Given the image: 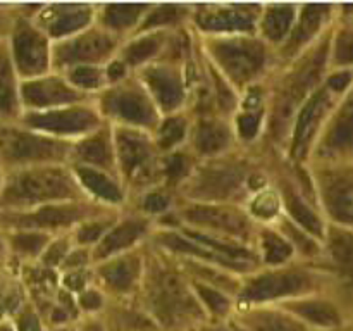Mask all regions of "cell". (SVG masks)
Here are the masks:
<instances>
[{"label":"cell","mask_w":353,"mask_h":331,"mask_svg":"<svg viewBox=\"0 0 353 331\" xmlns=\"http://www.w3.org/2000/svg\"><path fill=\"white\" fill-rule=\"evenodd\" d=\"M74 200L88 199L69 164L16 169L0 190V202L14 212Z\"/></svg>","instance_id":"1"},{"label":"cell","mask_w":353,"mask_h":331,"mask_svg":"<svg viewBox=\"0 0 353 331\" xmlns=\"http://www.w3.org/2000/svg\"><path fill=\"white\" fill-rule=\"evenodd\" d=\"M203 54H207L210 66L238 93L257 86L259 79L276 61V50L259 34L205 38Z\"/></svg>","instance_id":"2"},{"label":"cell","mask_w":353,"mask_h":331,"mask_svg":"<svg viewBox=\"0 0 353 331\" xmlns=\"http://www.w3.org/2000/svg\"><path fill=\"white\" fill-rule=\"evenodd\" d=\"M112 137L117 174L128 192L137 190L145 193L162 186V154L155 145L154 134L138 128L112 126Z\"/></svg>","instance_id":"3"},{"label":"cell","mask_w":353,"mask_h":331,"mask_svg":"<svg viewBox=\"0 0 353 331\" xmlns=\"http://www.w3.org/2000/svg\"><path fill=\"white\" fill-rule=\"evenodd\" d=\"M254 172L245 162L226 155L203 161L183 185L186 199L203 203H236L248 193Z\"/></svg>","instance_id":"4"},{"label":"cell","mask_w":353,"mask_h":331,"mask_svg":"<svg viewBox=\"0 0 353 331\" xmlns=\"http://www.w3.org/2000/svg\"><path fill=\"white\" fill-rule=\"evenodd\" d=\"M93 100L103 121L112 126L138 128L154 133L162 119V114L137 74L109 85Z\"/></svg>","instance_id":"5"},{"label":"cell","mask_w":353,"mask_h":331,"mask_svg":"<svg viewBox=\"0 0 353 331\" xmlns=\"http://www.w3.org/2000/svg\"><path fill=\"white\" fill-rule=\"evenodd\" d=\"M72 141L59 140L30 128L0 130V161L16 169L47 164H69Z\"/></svg>","instance_id":"6"},{"label":"cell","mask_w":353,"mask_h":331,"mask_svg":"<svg viewBox=\"0 0 353 331\" xmlns=\"http://www.w3.org/2000/svg\"><path fill=\"white\" fill-rule=\"evenodd\" d=\"M176 217L186 228L247 245L255 241L259 230L247 209L236 203L190 202L188 205L176 209Z\"/></svg>","instance_id":"7"},{"label":"cell","mask_w":353,"mask_h":331,"mask_svg":"<svg viewBox=\"0 0 353 331\" xmlns=\"http://www.w3.org/2000/svg\"><path fill=\"white\" fill-rule=\"evenodd\" d=\"M314 278L309 269L283 265V268L265 269L245 276L238 299L247 303H265L276 300H295L309 295L314 286Z\"/></svg>","instance_id":"8"},{"label":"cell","mask_w":353,"mask_h":331,"mask_svg":"<svg viewBox=\"0 0 353 331\" xmlns=\"http://www.w3.org/2000/svg\"><path fill=\"white\" fill-rule=\"evenodd\" d=\"M121 45V38L93 24L88 30L52 45V68L54 72H64L76 66H105L116 57Z\"/></svg>","instance_id":"9"},{"label":"cell","mask_w":353,"mask_h":331,"mask_svg":"<svg viewBox=\"0 0 353 331\" xmlns=\"http://www.w3.org/2000/svg\"><path fill=\"white\" fill-rule=\"evenodd\" d=\"M23 124L30 130L59 140L76 141L86 134L93 133L105 124L102 114L95 106V100L74 103L38 112H24Z\"/></svg>","instance_id":"10"},{"label":"cell","mask_w":353,"mask_h":331,"mask_svg":"<svg viewBox=\"0 0 353 331\" xmlns=\"http://www.w3.org/2000/svg\"><path fill=\"white\" fill-rule=\"evenodd\" d=\"M148 286L152 309L165 323H176L202 312L199 299L192 288V281H186L178 271H172L165 265L152 269Z\"/></svg>","instance_id":"11"},{"label":"cell","mask_w":353,"mask_h":331,"mask_svg":"<svg viewBox=\"0 0 353 331\" xmlns=\"http://www.w3.org/2000/svg\"><path fill=\"white\" fill-rule=\"evenodd\" d=\"M109 207H103L92 200H74V202L48 203V205L37 207L30 210H19L7 216L9 223L19 230L28 231H50L57 230H74L86 219L100 216V214L110 212Z\"/></svg>","instance_id":"12"},{"label":"cell","mask_w":353,"mask_h":331,"mask_svg":"<svg viewBox=\"0 0 353 331\" xmlns=\"http://www.w3.org/2000/svg\"><path fill=\"white\" fill-rule=\"evenodd\" d=\"M336 93L326 85H321L296 112L292 130L288 134L290 157L296 162L309 161V154L314 152L317 140L331 117Z\"/></svg>","instance_id":"13"},{"label":"cell","mask_w":353,"mask_h":331,"mask_svg":"<svg viewBox=\"0 0 353 331\" xmlns=\"http://www.w3.org/2000/svg\"><path fill=\"white\" fill-rule=\"evenodd\" d=\"M262 6L255 3H219L195 6L190 23L205 38L257 34Z\"/></svg>","instance_id":"14"},{"label":"cell","mask_w":353,"mask_h":331,"mask_svg":"<svg viewBox=\"0 0 353 331\" xmlns=\"http://www.w3.org/2000/svg\"><path fill=\"white\" fill-rule=\"evenodd\" d=\"M52 45L50 38L33 21H17L10 37V59L17 76L26 81L54 71Z\"/></svg>","instance_id":"15"},{"label":"cell","mask_w":353,"mask_h":331,"mask_svg":"<svg viewBox=\"0 0 353 331\" xmlns=\"http://www.w3.org/2000/svg\"><path fill=\"white\" fill-rule=\"evenodd\" d=\"M134 74L143 83L162 116L183 112L188 90H186V79L179 62L161 59Z\"/></svg>","instance_id":"16"},{"label":"cell","mask_w":353,"mask_h":331,"mask_svg":"<svg viewBox=\"0 0 353 331\" xmlns=\"http://www.w3.org/2000/svg\"><path fill=\"white\" fill-rule=\"evenodd\" d=\"M88 100L92 99L76 90L61 72L52 71L40 78L26 79L21 85V103L26 112L59 109Z\"/></svg>","instance_id":"17"},{"label":"cell","mask_w":353,"mask_h":331,"mask_svg":"<svg viewBox=\"0 0 353 331\" xmlns=\"http://www.w3.org/2000/svg\"><path fill=\"white\" fill-rule=\"evenodd\" d=\"M45 34L55 41L71 38L97 24V6L54 3L38 9L33 21Z\"/></svg>","instance_id":"18"},{"label":"cell","mask_w":353,"mask_h":331,"mask_svg":"<svg viewBox=\"0 0 353 331\" xmlns=\"http://www.w3.org/2000/svg\"><path fill=\"white\" fill-rule=\"evenodd\" d=\"M236 141L231 119L224 116H200L193 121L188 140V150L200 161L221 157L230 154Z\"/></svg>","instance_id":"19"},{"label":"cell","mask_w":353,"mask_h":331,"mask_svg":"<svg viewBox=\"0 0 353 331\" xmlns=\"http://www.w3.org/2000/svg\"><path fill=\"white\" fill-rule=\"evenodd\" d=\"M152 233V219L143 214H128L119 217L105 237L92 248L93 264L112 259L116 255L133 252Z\"/></svg>","instance_id":"20"},{"label":"cell","mask_w":353,"mask_h":331,"mask_svg":"<svg viewBox=\"0 0 353 331\" xmlns=\"http://www.w3.org/2000/svg\"><path fill=\"white\" fill-rule=\"evenodd\" d=\"M319 200L331 219L338 224H353V174L336 169H321L314 174Z\"/></svg>","instance_id":"21"},{"label":"cell","mask_w":353,"mask_h":331,"mask_svg":"<svg viewBox=\"0 0 353 331\" xmlns=\"http://www.w3.org/2000/svg\"><path fill=\"white\" fill-rule=\"evenodd\" d=\"M330 6H300L299 16H296L295 26L290 33L288 40L276 50V59L283 61L285 64H292L299 59L303 52L309 50L323 33L330 19Z\"/></svg>","instance_id":"22"},{"label":"cell","mask_w":353,"mask_h":331,"mask_svg":"<svg viewBox=\"0 0 353 331\" xmlns=\"http://www.w3.org/2000/svg\"><path fill=\"white\" fill-rule=\"evenodd\" d=\"M69 166H86V168L102 169V171L117 174L116 150H114L112 126L103 124L93 133L72 141Z\"/></svg>","instance_id":"23"},{"label":"cell","mask_w":353,"mask_h":331,"mask_svg":"<svg viewBox=\"0 0 353 331\" xmlns=\"http://www.w3.org/2000/svg\"><path fill=\"white\" fill-rule=\"evenodd\" d=\"M71 168L88 200L116 210L126 203L128 190L119 176L86 166H71Z\"/></svg>","instance_id":"24"},{"label":"cell","mask_w":353,"mask_h":331,"mask_svg":"<svg viewBox=\"0 0 353 331\" xmlns=\"http://www.w3.org/2000/svg\"><path fill=\"white\" fill-rule=\"evenodd\" d=\"M353 148V92L347 100L331 114L314 147V155L330 159Z\"/></svg>","instance_id":"25"},{"label":"cell","mask_w":353,"mask_h":331,"mask_svg":"<svg viewBox=\"0 0 353 331\" xmlns=\"http://www.w3.org/2000/svg\"><path fill=\"white\" fill-rule=\"evenodd\" d=\"M93 274L110 292L131 293L141 281L143 261L138 252H126L95 264Z\"/></svg>","instance_id":"26"},{"label":"cell","mask_w":353,"mask_h":331,"mask_svg":"<svg viewBox=\"0 0 353 331\" xmlns=\"http://www.w3.org/2000/svg\"><path fill=\"white\" fill-rule=\"evenodd\" d=\"M172 31L174 30L145 31V33L133 34L123 41L119 52H117V57L131 69V72H138L152 62L164 59Z\"/></svg>","instance_id":"27"},{"label":"cell","mask_w":353,"mask_h":331,"mask_svg":"<svg viewBox=\"0 0 353 331\" xmlns=\"http://www.w3.org/2000/svg\"><path fill=\"white\" fill-rule=\"evenodd\" d=\"M278 192L279 195H281L285 216L288 217V219H292L296 226L302 228L303 231L312 234L316 240L324 241L327 231L326 224L321 219L319 212L310 205V202L302 193L300 186L290 178L281 179Z\"/></svg>","instance_id":"28"},{"label":"cell","mask_w":353,"mask_h":331,"mask_svg":"<svg viewBox=\"0 0 353 331\" xmlns=\"http://www.w3.org/2000/svg\"><path fill=\"white\" fill-rule=\"evenodd\" d=\"M300 6H262L261 19H259L257 34L271 48L278 50L292 33L295 26L296 16H299Z\"/></svg>","instance_id":"29"},{"label":"cell","mask_w":353,"mask_h":331,"mask_svg":"<svg viewBox=\"0 0 353 331\" xmlns=\"http://www.w3.org/2000/svg\"><path fill=\"white\" fill-rule=\"evenodd\" d=\"M152 6H99L97 7V24L116 34L121 40L133 37L143 23Z\"/></svg>","instance_id":"30"},{"label":"cell","mask_w":353,"mask_h":331,"mask_svg":"<svg viewBox=\"0 0 353 331\" xmlns=\"http://www.w3.org/2000/svg\"><path fill=\"white\" fill-rule=\"evenodd\" d=\"M254 247L257 250L261 265H264L265 269L288 265V262H292L296 255L293 245L272 224H261L259 226Z\"/></svg>","instance_id":"31"},{"label":"cell","mask_w":353,"mask_h":331,"mask_svg":"<svg viewBox=\"0 0 353 331\" xmlns=\"http://www.w3.org/2000/svg\"><path fill=\"white\" fill-rule=\"evenodd\" d=\"M193 121L188 114L176 112L162 116L161 123L154 130V141L162 155L185 148L188 145Z\"/></svg>","instance_id":"32"},{"label":"cell","mask_w":353,"mask_h":331,"mask_svg":"<svg viewBox=\"0 0 353 331\" xmlns=\"http://www.w3.org/2000/svg\"><path fill=\"white\" fill-rule=\"evenodd\" d=\"M285 310L292 316L299 317V319L314 324V326L336 328L341 323L336 307L321 299L302 297V299L288 300V302H285Z\"/></svg>","instance_id":"33"},{"label":"cell","mask_w":353,"mask_h":331,"mask_svg":"<svg viewBox=\"0 0 353 331\" xmlns=\"http://www.w3.org/2000/svg\"><path fill=\"white\" fill-rule=\"evenodd\" d=\"M192 12L193 7L190 6H152L137 33L171 31L176 26H181L186 21H192Z\"/></svg>","instance_id":"34"},{"label":"cell","mask_w":353,"mask_h":331,"mask_svg":"<svg viewBox=\"0 0 353 331\" xmlns=\"http://www.w3.org/2000/svg\"><path fill=\"white\" fill-rule=\"evenodd\" d=\"M196 157L190 150L179 148V150L171 152V154L162 155L161 162V174L162 186H183L190 179L192 172L196 168Z\"/></svg>","instance_id":"35"},{"label":"cell","mask_w":353,"mask_h":331,"mask_svg":"<svg viewBox=\"0 0 353 331\" xmlns=\"http://www.w3.org/2000/svg\"><path fill=\"white\" fill-rule=\"evenodd\" d=\"M17 72L9 55H0V116H17L21 103V85L16 81Z\"/></svg>","instance_id":"36"},{"label":"cell","mask_w":353,"mask_h":331,"mask_svg":"<svg viewBox=\"0 0 353 331\" xmlns=\"http://www.w3.org/2000/svg\"><path fill=\"white\" fill-rule=\"evenodd\" d=\"M69 83L85 95H97L107 88L105 66H76L61 72Z\"/></svg>","instance_id":"37"},{"label":"cell","mask_w":353,"mask_h":331,"mask_svg":"<svg viewBox=\"0 0 353 331\" xmlns=\"http://www.w3.org/2000/svg\"><path fill=\"white\" fill-rule=\"evenodd\" d=\"M327 254L331 261L341 269V271L353 272V233L343 228H327L326 238Z\"/></svg>","instance_id":"38"},{"label":"cell","mask_w":353,"mask_h":331,"mask_svg":"<svg viewBox=\"0 0 353 331\" xmlns=\"http://www.w3.org/2000/svg\"><path fill=\"white\" fill-rule=\"evenodd\" d=\"M272 226L293 245L296 255H302V257H317L321 254V241L316 240L312 234H309L307 231H303L302 228L296 226L292 219L283 214L278 221H276Z\"/></svg>","instance_id":"39"},{"label":"cell","mask_w":353,"mask_h":331,"mask_svg":"<svg viewBox=\"0 0 353 331\" xmlns=\"http://www.w3.org/2000/svg\"><path fill=\"white\" fill-rule=\"evenodd\" d=\"M192 281V288L195 292L196 299L200 303H203L209 312L217 314V316H224V314L230 312L231 309V299L226 292L216 288V286H210L207 283L195 281V279H190Z\"/></svg>","instance_id":"40"},{"label":"cell","mask_w":353,"mask_h":331,"mask_svg":"<svg viewBox=\"0 0 353 331\" xmlns=\"http://www.w3.org/2000/svg\"><path fill=\"white\" fill-rule=\"evenodd\" d=\"M252 331H305L295 316L290 312H265L254 317Z\"/></svg>","instance_id":"41"},{"label":"cell","mask_w":353,"mask_h":331,"mask_svg":"<svg viewBox=\"0 0 353 331\" xmlns=\"http://www.w3.org/2000/svg\"><path fill=\"white\" fill-rule=\"evenodd\" d=\"M172 205H174V199L165 186H155L140 195V214L150 217V219L169 212Z\"/></svg>","instance_id":"42"},{"label":"cell","mask_w":353,"mask_h":331,"mask_svg":"<svg viewBox=\"0 0 353 331\" xmlns=\"http://www.w3.org/2000/svg\"><path fill=\"white\" fill-rule=\"evenodd\" d=\"M52 243V238L48 233L43 231H28L21 230L19 233L12 237V247L14 250L19 252L23 255H43L48 245Z\"/></svg>","instance_id":"43"},{"label":"cell","mask_w":353,"mask_h":331,"mask_svg":"<svg viewBox=\"0 0 353 331\" xmlns=\"http://www.w3.org/2000/svg\"><path fill=\"white\" fill-rule=\"evenodd\" d=\"M330 61L336 66L353 64V31L343 30L331 40Z\"/></svg>","instance_id":"44"},{"label":"cell","mask_w":353,"mask_h":331,"mask_svg":"<svg viewBox=\"0 0 353 331\" xmlns=\"http://www.w3.org/2000/svg\"><path fill=\"white\" fill-rule=\"evenodd\" d=\"M74 243L65 238H59V240H52V243L48 245L47 250L43 252L41 259H43L45 265H59V264H64L65 257L69 255V252L72 250Z\"/></svg>","instance_id":"45"},{"label":"cell","mask_w":353,"mask_h":331,"mask_svg":"<svg viewBox=\"0 0 353 331\" xmlns=\"http://www.w3.org/2000/svg\"><path fill=\"white\" fill-rule=\"evenodd\" d=\"M350 83H352L350 71H336V72H333L331 76H327L326 81H324V85H326L331 92H334L336 95H340V93H343L345 90L350 86Z\"/></svg>","instance_id":"46"},{"label":"cell","mask_w":353,"mask_h":331,"mask_svg":"<svg viewBox=\"0 0 353 331\" xmlns=\"http://www.w3.org/2000/svg\"><path fill=\"white\" fill-rule=\"evenodd\" d=\"M103 303V295L100 293V290L92 288L88 286L86 290H83L81 295H79V307L85 310H99Z\"/></svg>","instance_id":"47"},{"label":"cell","mask_w":353,"mask_h":331,"mask_svg":"<svg viewBox=\"0 0 353 331\" xmlns=\"http://www.w3.org/2000/svg\"><path fill=\"white\" fill-rule=\"evenodd\" d=\"M16 331H41V323L33 309H24L19 314Z\"/></svg>","instance_id":"48"},{"label":"cell","mask_w":353,"mask_h":331,"mask_svg":"<svg viewBox=\"0 0 353 331\" xmlns=\"http://www.w3.org/2000/svg\"><path fill=\"white\" fill-rule=\"evenodd\" d=\"M3 254V243H2V240H0V255Z\"/></svg>","instance_id":"49"},{"label":"cell","mask_w":353,"mask_h":331,"mask_svg":"<svg viewBox=\"0 0 353 331\" xmlns=\"http://www.w3.org/2000/svg\"><path fill=\"white\" fill-rule=\"evenodd\" d=\"M2 317H3V309H2V305H0V321H2Z\"/></svg>","instance_id":"50"},{"label":"cell","mask_w":353,"mask_h":331,"mask_svg":"<svg viewBox=\"0 0 353 331\" xmlns=\"http://www.w3.org/2000/svg\"><path fill=\"white\" fill-rule=\"evenodd\" d=\"M0 331H12L10 328H0Z\"/></svg>","instance_id":"51"},{"label":"cell","mask_w":353,"mask_h":331,"mask_svg":"<svg viewBox=\"0 0 353 331\" xmlns=\"http://www.w3.org/2000/svg\"><path fill=\"white\" fill-rule=\"evenodd\" d=\"M212 331H231V330H223V328H221V330H212Z\"/></svg>","instance_id":"52"}]
</instances>
